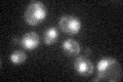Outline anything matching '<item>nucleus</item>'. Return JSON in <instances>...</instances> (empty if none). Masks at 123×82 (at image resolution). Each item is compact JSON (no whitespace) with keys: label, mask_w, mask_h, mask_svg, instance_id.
<instances>
[{"label":"nucleus","mask_w":123,"mask_h":82,"mask_svg":"<svg viewBox=\"0 0 123 82\" xmlns=\"http://www.w3.org/2000/svg\"><path fill=\"white\" fill-rule=\"evenodd\" d=\"M98 76L94 78V81L98 80H108L117 81L120 80L122 70L121 66L113 57L102 58L98 64Z\"/></svg>","instance_id":"f257e3e1"},{"label":"nucleus","mask_w":123,"mask_h":82,"mask_svg":"<svg viewBox=\"0 0 123 82\" xmlns=\"http://www.w3.org/2000/svg\"><path fill=\"white\" fill-rule=\"evenodd\" d=\"M46 17V8L43 3L33 1L27 6L25 11V21L31 26H36Z\"/></svg>","instance_id":"f03ea898"},{"label":"nucleus","mask_w":123,"mask_h":82,"mask_svg":"<svg viewBox=\"0 0 123 82\" xmlns=\"http://www.w3.org/2000/svg\"><path fill=\"white\" fill-rule=\"evenodd\" d=\"M59 25L63 32L70 35L78 33L81 28V22L73 15H63L60 19Z\"/></svg>","instance_id":"7ed1b4c3"},{"label":"nucleus","mask_w":123,"mask_h":82,"mask_svg":"<svg viewBox=\"0 0 123 82\" xmlns=\"http://www.w3.org/2000/svg\"><path fill=\"white\" fill-rule=\"evenodd\" d=\"M74 68L79 74L83 76L90 75L93 72V64L85 57H77L74 62Z\"/></svg>","instance_id":"20e7f679"},{"label":"nucleus","mask_w":123,"mask_h":82,"mask_svg":"<svg viewBox=\"0 0 123 82\" xmlns=\"http://www.w3.org/2000/svg\"><path fill=\"white\" fill-rule=\"evenodd\" d=\"M20 44L26 49L32 50L39 44V36L35 32H28L22 37L20 40Z\"/></svg>","instance_id":"39448f33"},{"label":"nucleus","mask_w":123,"mask_h":82,"mask_svg":"<svg viewBox=\"0 0 123 82\" xmlns=\"http://www.w3.org/2000/svg\"><path fill=\"white\" fill-rule=\"evenodd\" d=\"M63 49L69 56H76L80 52V44L74 39H67L63 42Z\"/></svg>","instance_id":"423d86ee"},{"label":"nucleus","mask_w":123,"mask_h":82,"mask_svg":"<svg viewBox=\"0 0 123 82\" xmlns=\"http://www.w3.org/2000/svg\"><path fill=\"white\" fill-rule=\"evenodd\" d=\"M57 37H59V32L55 28H48L44 32L43 39L46 44H52L56 41Z\"/></svg>","instance_id":"0eeeda50"},{"label":"nucleus","mask_w":123,"mask_h":82,"mask_svg":"<svg viewBox=\"0 0 123 82\" xmlns=\"http://www.w3.org/2000/svg\"><path fill=\"white\" fill-rule=\"evenodd\" d=\"M27 58V56L24 51L22 50H15L10 54V61L13 64H22L24 63Z\"/></svg>","instance_id":"6e6552de"}]
</instances>
